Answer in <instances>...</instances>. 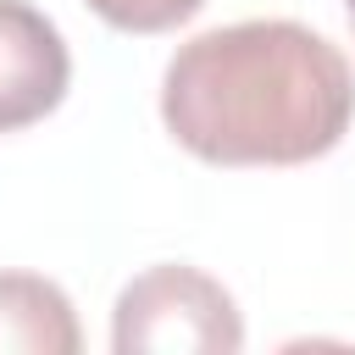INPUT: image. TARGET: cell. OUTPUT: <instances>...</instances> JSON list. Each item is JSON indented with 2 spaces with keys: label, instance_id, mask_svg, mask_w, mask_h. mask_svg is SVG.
<instances>
[{
  "label": "cell",
  "instance_id": "5b68a950",
  "mask_svg": "<svg viewBox=\"0 0 355 355\" xmlns=\"http://www.w3.org/2000/svg\"><path fill=\"white\" fill-rule=\"evenodd\" d=\"M116 33H172L205 11V0H83Z\"/></svg>",
  "mask_w": 355,
  "mask_h": 355
},
{
  "label": "cell",
  "instance_id": "3957f363",
  "mask_svg": "<svg viewBox=\"0 0 355 355\" xmlns=\"http://www.w3.org/2000/svg\"><path fill=\"white\" fill-rule=\"evenodd\" d=\"M72 89L61 28L28 0H0V133L44 122Z\"/></svg>",
  "mask_w": 355,
  "mask_h": 355
},
{
  "label": "cell",
  "instance_id": "8992f818",
  "mask_svg": "<svg viewBox=\"0 0 355 355\" xmlns=\"http://www.w3.org/2000/svg\"><path fill=\"white\" fill-rule=\"evenodd\" d=\"M344 6H349V28H355V0H344Z\"/></svg>",
  "mask_w": 355,
  "mask_h": 355
},
{
  "label": "cell",
  "instance_id": "6da1fadb",
  "mask_svg": "<svg viewBox=\"0 0 355 355\" xmlns=\"http://www.w3.org/2000/svg\"><path fill=\"white\" fill-rule=\"evenodd\" d=\"M161 122L205 166H305L344 144L355 72L305 22H227L178 44L161 78Z\"/></svg>",
  "mask_w": 355,
  "mask_h": 355
},
{
  "label": "cell",
  "instance_id": "7a4b0ae2",
  "mask_svg": "<svg viewBox=\"0 0 355 355\" xmlns=\"http://www.w3.org/2000/svg\"><path fill=\"white\" fill-rule=\"evenodd\" d=\"M116 355H233L244 349V316L233 294L183 261L144 266L111 305Z\"/></svg>",
  "mask_w": 355,
  "mask_h": 355
},
{
  "label": "cell",
  "instance_id": "277c9868",
  "mask_svg": "<svg viewBox=\"0 0 355 355\" xmlns=\"http://www.w3.org/2000/svg\"><path fill=\"white\" fill-rule=\"evenodd\" d=\"M78 311L39 272H0V355H78Z\"/></svg>",
  "mask_w": 355,
  "mask_h": 355
}]
</instances>
